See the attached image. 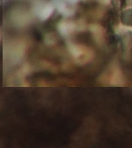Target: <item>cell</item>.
Masks as SVG:
<instances>
[{"label": "cell", "mask_w": 132, "mask_h": 148, "mask_svg": "<svg viewBox=\"0 0 132 148\" xmlns=\"http://www.w3.org/2000/svg\"><path fill=\"white\" fill-rule=\"evenodd\" d=\"M69 52L78 65H84L91 62L93 58V53L84 47L75 44L68 46Z\"/></svg>", "instance_id": "cell-1"}, {"label": "cell", "mask_w": 132, "mask_h": 148, "mask_svg": "<svg viewBox=\"0 0 132 148\" xmlns=\"http://www.w3.org/2000/svg\"><path fill=\"white\" fill-rule=\"evenodd\" d=\"M109 83L112 86H123L124 83V77L122 70L118 67H115L112 70L109 76Z\"/></svg>", "instance_id": "cell-2"}]
</instances>
